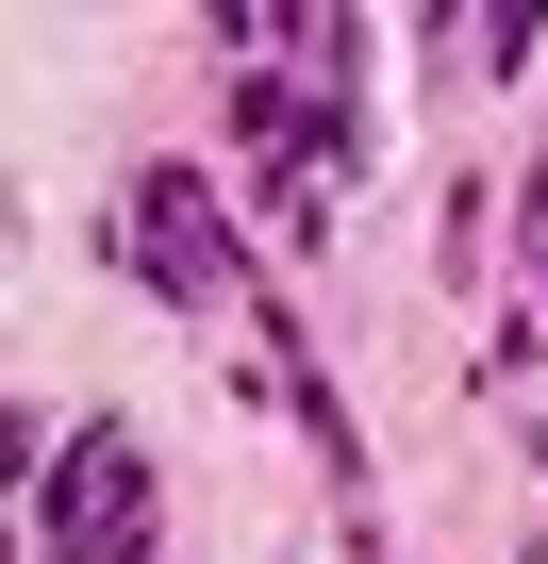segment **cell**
<instances>
[{
  "label": "cell",
  "instance_id": "277c9868",
  "mask_svg": "<svg viewBox=\"0 0 548 564\" xmlns=\"http://www.w3.org/2000/svg\"><path fill=\"white\" fill-rule=\"evenodd\" d=\"M432 67H531V18H432Z\"/></svg>",
  "mask_w": 548,
  "mask_h": 564
},
{
  "label": "cell",
  "instance_id": "6da1fadb",
  "mask_svg": "<svg viewBox=\"0 0 548 564\" xmlns=\"http://www.w3.org/2000/svg\"><path fill=\"white\" fill-rule=\"evenodd\" d=\"M34 564H150V448L100 415L51 448V498H34Z\"/></svg>",
  "mask_w": 548,
  "mask_h": 564
},
{
  "label": "cell",
  "instance_id": "7a4b0ae2",
  "mask_svg": "<svg viewBox=\"0 0 548 564\" xmlns=\"http://www.w3.org/2000/svg\"><path fill=\"white\" fill-rule=\"evenodd\" d=\"M133 265H150V300H183V316H233V300H249L233 199H216L200 166H133Z\"/></svg>",
  "mask_w": 548,
  "mask_h": 564
},
{
  "label": "cell",
  "instance_id": "3957f363",
  "mask_svg": "<svg viewBox=\"0 0 548 564\" xmlns=\"http://www.w3.org/2000/svg\"><path fill=\"white\" fill-rule=\"evenodd\" d=\"M515 366H548V150H531V199H515Z\"/></svg>",
  "mask_w": 548,
  "mask_h": 564
}]
</instances>
